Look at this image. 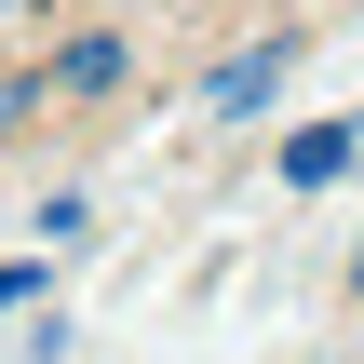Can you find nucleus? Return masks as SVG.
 <instances>
[{
	"instance_id": "obj_1",
	"label": "nucleus",
	"mask_w": 364,
	"mask_h": 364,
	"mask_svg": "<svg viewBox=\"0 0 364 364\" xmlns=\"http://www.w3.org/2000/svg\"><path fill=\"white\" fill-rule=\"evenodd\" d=\"M284 81H297V41H257V54H230V68L203 81V108H216V122H257Z\"/></svg>"
},
{
	"instance_id": "obj_3",
	"label": "nucleus",
	"mask_w": 364,
	"mask_h": 364,
	"mask_svg": "<svg viewBox=\"0 0 364 364\" xmlns=\"http://www.w3.org/2000/svg\"><path fill=\"white\" fill-rule=\"evenodd\" d=\"M122 81H135V41H122V27H81V41L54 54V95H122Z\"/></svg>"
},
{
	"instance_id": "obj_4",
	"label": "nucleus",
	"mask_w": 364,
	"mask_h": 364,
	"mask_svg": "<svg viewBox=\"0 0 364 364\" xmlns=\"http://www.w3.org/2000/svg\"><path fill=\"white\" fill-rule=\"evenodd\" d=\"M27 297H41V270H27V257H0V311H27Z\"/></svg>"
},
{
	"instance_id": "obj_2",
	"label": "nucleus",
	"mask_w": 364,
	"mask_h": 364,
	"mask_svg": "<svg viewBox=\"0 0 364 364\" xmlns=\"http://www.w3.org/2000/svg\"><path fill=\"white\" fill-rule=\"evenodd\" d=\"M351 162H364V122H297L284 135V189H338Z\"/></svg>"
},
{
	"instance_id": "obj_5",
	"label": "nucleus",
	"mask_w": 364,
	"mask_h": 364,
	"mask_svg": "<svg viewBox=\"0 0 364 364\" xmlns=\"http://www.w3.org/2000/svg\"><path fill=\"white\" fill-rule=\"evenodd\" d=\"M14 108H27V95H0V135H14Z\"/></svg>"
},
{
	"instance_id": "obj_6",
	"label": "nucleus",
	"mask_w": 364,
	"mask_h": 364,
	"mask_svg": "<svg viewBox=\"0 0 364 364\" xmlns=\"http://www.w3.org/2000/svg\"><path fill=\"white\" fill-rule=\"evenodd\" d=\"M351 297H364V243H351Z\"/></svg>"
}]
</instances>
